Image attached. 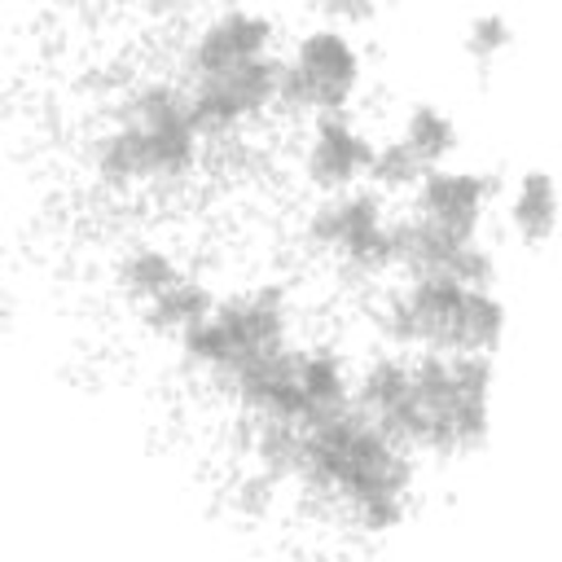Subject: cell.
<instances>
[{
    "label": "cell",
    "instance_id": "1",
    "mask_svg": "<svg viewBox=\"0 0 562 562\" xmlns=\"http://www.w3.org/2000/svg\"><path fill=\"white\" fill-rule=\"evenodd\" d=\"M294 483L334 505L356 531L391 536L408 522L417 492V452L386 435L364 408L342 404L303 426Z\"/></svg>",
    "mask_w": 562,
    "mask_h": 562
},
{
    "label": "cell",
    "instance_id": "2",
    "mask_svg": "<svg viewBox=\"0 0 562 562\" xmlns=\"http://www.w3.org/2000/svg\"><path fill=\"white\" fill-rule=\"evenodd\" d=\"M202 132L180 79H145L123 92L114 123L92 140L88 162L105 189H176L202 162Z\"/></svg>",
    "mask_w": 562,
    "mask_h": 562
},
{
    "label": "cell",
    "instance_id": "3",
    "mask_svg": "<svg viewBox=\"0 0 562 562\" xmlns=\"http://www.w3.org/2000/svg\"><path fill=\"white\" fill-rule=\"evenodd\" d=\"M369 321L391 351L496 356L509 329V307L496 285H465L439 272H404V281L378 299Z\"/></svg>",
    "mask_w": 562,
    "mask_h": 562
},
{
    "label": "cell",
    "instance_id": "4",
    "mask_svg": "<svg viewBox=\"0 0 562 562\" xmlns=\"http://www.w3.org/2000/svg\"><path fill=\"white\" fill-rule=\"evenodd\" d=\"M417 400V457H474L492 435L496 356L487 351H404Z\"/></svg>",
    "mask_w": 562,
    "mask_h": 562
},
{
    "label": "cell",
    "instance_id": "5",
    "mask_svg": "<svg viewBox=\"0 0 562 562\" xmlns=\"http://www.w3.org/2000/svg\"><path fill=\"white\" fill-rule=\"evenodd\" d=\"M290 342H294L290 290L281 281H255L233 294H220L215 307L176 338V351L193 373L224 382L237 364Z\"/></svg>",
    "mask_w": 562,
    "mask_h": 562
},
{
    "label": "cell",
    "instance_id": "6",
    "mask_svg": "<svg viewBox=\"0 0 562 562\" xmlns=\"http://www.w3.org/2000/svg\"><path fill=\"white\" fill-rule=\"evenodd\" d=\"M364 83V48L351 31L312 22L294 35L290 53L281 57V92L277 114L290 119H316V114H342L360 97Z\"/></svg>",
    "mask_w": 562,
    "mask_h": 562
},
{
    "label": "cell",
    "instance_id": "7",
    "mask_svg": "<svg viewBox=\"0 0 562 562\" xmlns=\"http://www.w3.org/2000/svg\"><path fill=\"white\" fill-rule=\"evenodd\" d=\"M303 241L356 277L400 272V215L369 184L325 193L303 220Z\"/></svg>",
    "mask_w": 562,
    "mask_h": 562
},
{
    "label": "cell",
    "instance_id": "8",
    "mask_svg": "<svg viewBox=\"0 0 562 562\" xmlns=\"http://www.w3.org/2000/svg\"><path fill=\"white\" fill-rule=\"evenodd\" d=\"M189 92V114L202 140H228L268 114H277V92H281V57H255L241 66H228L220 75L202 79H180Z\"/></svg>",
    "mask_w": 562,
    "mask_h": 562
},
{
    "label": "cell",
    "instance_id": "9",
    "mask_svg": "<svg viewBox=\"0 0 562 562\" xmlns=\"http://www.w3.org/2000/svg\"><path fill=\"white\" fill-rule=\"evenodd\" d=\"M408 198H413L408 215L426 220L430 228L457 233V237H483L487 206L496 198V180L487 171H474V167L439 162V167L422 171V180L413 184Z\"/></svg>",
    "mask_w": 562,
    "mask_h": 562
},
{
    "label": "cell",
    "instance_id": "10",
    "mask_svg": "<svg viewBox=\"0 0 562 562\" xmlns=\"http://www.w3.org/2000/svg\"><path fill=\"white\" fill-rule=\"evenodd\" d=\"M400 272H439L465 285H496L501 259L483 237L439 233L417 215H400Z\"/></svg>",
    "mask_w": 562,
    "mask_h": 562
},
{
    "label": "cell",
    "instance_id": "11",
    "mask_svg": "<svg viewBox=\"0 0 562 562\" xmlns=\"http://www.w3.org/2000/svg\"><path fill=\"white\" fill-rule=\"evenodd\" d=\"M373 136L342 110V114H316L307 119V136H303V154H299V171L312 189L321 193H338L351 184H364L369 158H373Z\"/></svg>",
    "mask_w": 562,
    "mask_h": 562
},
{
    "label": "cell",
    "instance_id": "12",
    "mask_svg": "<svg viewBox=\"0 0 562 562\" xmlns=\"http://www.w3.org/2000/svg\"><path fill=\"white\" fill-rule=\"evenodd\" d=\"M277 48V22L263 9L250 4H233L224 13H215L211 22H202L184 48V79H202V75H220L228 66L268 57Z\"/></svg>",
    "mask_w": 562,
    "mask_h": 562
},
{
    "label": "cell",
    "instance_id": "13",
    "mask_svg": "<svg viewBox=\"0 0 562 562\" xmlns=\"http://www.w3.org/2000/svg\"><path fill=\"white\" fill-rule=\"evenodd\" d=\"M294 369H299L307 422L351 404V369H347V356L334 342H294Z\"/></svg>",
    "mask_w": 562,
    "mask_h": 562
},
{
    "label": "cell",
    "instance_id": "14",
    "mask_svg": "<svg viewBox=\"0 0 562 562\" xmlns=\"http://www.w3.org/2000/svg\"><path fill=\"white\" fill-rule=\"evenodd\" d=\"M505 220H509V233L522 246H531V250L553 237V224H558V184H553V171L549 167H527L514 180L509 202H505Z\"/></svg>",
    "mask_w": 562,
    "mask_h": 562
},
{
    "label": "cell",
    "instance_id": "15",
    "mask_svg": "<svg viewBox=\"0 0 562 562\" xmlns=\"http://www.w3.org/2000/svg\"><path fill=\"white\" fill-rule=\"evenodd\" d=\"M215 285L206 281V277H198V272H180L162 294H154L145 307H136L140 312V325L149 329V334H158V338H180L189 325H198L211 307H215Z\"/></svg>",
    "mask_w": 562,
    "mask_h": 562
},
{
    "label": "cell",
    "instance_id": "16",
    "mask_svg": "<svg viewBox=\"0 0 562 562\" xmlns=\"http://www.w3.org/2000/svg\"><path fill=\"white\" fill-rule=\"evenodd\" d=\"M184 272L180 255L158 241H132L114 263V285L132 307H145L154 294H162Z\"/></svg>",
    "mask_w": 562,
    "mask_h": 562
},
{
    "label": "cell",
    "instance_id": "17",
    "mask_svg": "<svg viewBox=\"0 0 562 562\" xmlns=\"http://www.w3.org/2000/svg\"><path fill=\"white\" fill-rule=\"evenodd\" d=\"M395 136L422 158V167H439V162H448L457 154L461 123L439 101H417V105H408V114H404V123H400Z\"/></svg>",
    "mask_w": 562,
    "mask_h": 562
},
{
    "label": "cell",
    "instance_id": "18",
    "mask_svg": "<svg viewBox=\"0 0 562 562\" xmlns=\"http://www.w3.org/2000/svg\"><path fill=\"white\" fill-rule=\"evenodd\" d=\"M422 158L400 140V136H386L373 145V158H369V171H364V184L378 189L382 198L391 193H413V184L422 180Z\"/></svg>",
    "mask_w": 562,
    "mask_h": 562
},
{
    "label": "cell",
    "instance_id": "19",
    "mask_svg": "<svg viewBox=\"0 0 562 562\" xmlns=\"http://www.w3.org/2000/svg\"><path fill=\"white\" fill-rule=\"evenodd\" d=\"M509 44H514V26H509L505 13H474V18L465 22L461 48H465V57H470L474 66L501 61V57L509 53Z\"/></svg>",
    "mask_w": 562,
    "mask_h": 562
},
{
    "label": "cell",
    "instance_id": "20",
    "mask_svg": "<svg viewBox=\"0 0 562 562\" xmlns=\"http://www.w3.org/2000/svg\"><path fill=\"white\" fill-rule=\"evenodd\" d=\"M307 9L316 13V22H329L342 31L369 26L378 18V0H307Z\"/></svg>",
    "mask_w": 562,
    "mask_h": 562
}]
</instances>
